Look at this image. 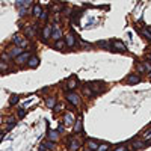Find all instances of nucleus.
<instances>
[{
  "mask_svg": "<svg viewBox=\"0 0 151 151\" xmlns=\"http://www.w3.org/2000/svg\"><path fill=\"white\" fill-rule=\"evenodd\" d=\"M59 132H48V139H52V141H58L59 139V134H58Z\"/></svg>",
  "mask_w": 151,
  "mask_h": 151,
  "instance_id": "412c9836",
  "label": "nucleus"
},
{
  "mask_svg": "<svg viewBox=\"0 0 151 151\" xmlns=\"http://www.w3.org/2000/svg\"><path fill=\"white\" fill-rule=\"evenodd\" d=\"M107 150H109V144H101L97 151H107Z\"/></svg>",
  "mask_w": 151,
  "mask_h": 151,
  "instance_id": "c85d7f7f",
  "label": "nucleus"
},
{
  "mask_svg": "<svg viewBox=\"0 0 151 151\" xmlns=\"http://www.w3.org/2000/svg\"><path fill=\"white\" fill-rule=\"evenodd\" d=\"M12 41H14L15 45H20V47H26V45H27V40H24V38L20 36V35H14Z\"/></svg>",
  "mask_w": 151,
  "mask_h": 151,
  "instance_id": "0eeeda50",
  "label": "nucleus"
},
{
  "mask_svg": "<svg viewBox=\"0 0 151 151\" xmlns=\"http://www.w3.org/2000/svg\"><path fill=\"white\" fill-rule=\"evenodd\" d=\"M3 137H5V133H0V142L3 141Z\"/></svg>",
  "mask_w": 151,
  "mask_h": 151,
  "instance_id": "58836bf2",
  "label": "nucleus"
},
{
  "mask_svg": "<svg viewBox=\"0 0 151 151\" xmlns=\"http://www.w3.org/2000/svg\"><path fill=\"white\" fill-rule=\"evenodd\" d=\"M0 59H2V60H5V62H9V60H11L12 58L9 56V53H3L2 56H0Z\"/></svg>",
  "mask_w": 151,
  "mask_h": 151,
  "instance_id": "bb28decb",
  "label": "nucleus"
},
{
  "mask_svg": "<svg viewBox=\"0 0 151 151\" xmlns=\"http://www.w3.org/2000/svg\"><path fill=\"white\" fill-rule=\"evenodd\" d=\"M32 14H33V17L40 18V15L42 14V8H41L40 5H35V6H33V9H32Z\"/></svg>",
  "mask_w": 151,
  "mask_h": 151,
  "instance_id": "2eb2a0df",
  "label": "nucleus"
},
{
  "mask_svg": "<svg viewBox=\"0 0 151 151\" xmlns=\"http://www.w3.org/2000/svg\"><path fill=\"white\" fill-rule=\"evenodd\" d=\"M52 30H53V26H45L41 32V36H42V41H47L48 38H52Z\"/></svg>",
  "mask_w": 151,
  "mask_h": 151,
  "instance_id": "1a4fd4ad",
  "label": "nucleus"
},
{
  "mask_svg": "<svg viewBox=\"0 0 151 151\" xmlns=\"http://www.w3.org/2000/svg\"><path fill=\"white\" fill-rule=\"evenodd\" d=\"M29 68H32V70H35L38 65H40V58L38 56H30L29 58V60H27V64H26Z\"/></svg>",
  "mask_w": 151,
  "mask_h": 151,
  "instance_id": "6e6552de",
  "label": "nucleus"
},
{
  "mask_svg": "<svg viewBox=\"0 0 151 151\" xmlns=\"http://www.w3.org/2000/svg\"><path fill=\"white\" fill-rule=\"evenodd\" d=\"M65 42H67V45H68L70 48H73V47L76 45V36H74V33H73V32L67 35V40H65Z\"/></svg>",
  "mask_w": 151,
  "mask_h": 151,
  "instance_id": "9d476101",
  "label": "nucleus"
},
{
  "mask_svg": "<svg viewBox=\"0 0 151 151\" xmlns=\"http://www.w3.org/2000/svg\"><path fill=\"white\" fill-rule=\"evenodd\" d=\"M68 150L70 151H79L80 150V141L74 139V137H70L68 139Z\"/></svg>",
  "mask_w": 151,
  "mask_h": 151,
  "instance_id": "7ed1b4c3",
  "label": "nucleus"
},
{
  "mask_svg": "<svg viewBox=\"0 0 151 151\" xmlns=\"http://www.w3.org/2000/svg\"><path fill=\"white\" fill-rule=\"evenodd\" d=\"M59 110H62V106H60V104L55 106V112H59Z\"/></svg>",
  "mask_w": 151,
  "mask_h": 151,
  "instance_id": "f704fd0d",
  "label": "nucleus"
},
{
  "mask_svg": "<svg viewBox=\"0 0 151 151\" xmlns=\"http://www.w3.org/2000/svg\"><path fill=\"white\" fill-rule=\"evenodd\" d=\"M147 142H142V141H133V150H142L145 148Z\"/></svg>",
  "mask_w": 151,
  "mask_h": 151,
  "instance_id": "f3484780",
  "label": "nucleus"
},
{
  "mask_svg": "<svg viewBox=\"0 0 151 151\" xmlns=\"http://www.w3.org/2000/svg\"><path fill=\"white\" fill-rule=\"evenodd\" d=\"M58 132H59V133H62V132H64V125H62V124L59 125V129H58Z\"/></svg>",
  "mask_w": 151,
  "mask_h": 151,
  "instance_id": "e433bc0d",
  "label": "nucleus"
},
{
  "mask_svg": "<svg viewBox=\"0 0 151 151\" xmlns=\"http://www.w3.org/2000/svg\"><path fill=\"white\" fill-rule=\"evenodd\" d=\"M32 55H30V52H23L21 55H18L17 58H15V64L17 65H23V64H27V60H29V58H30Z\"/></svg>",
  "mask_w": 151,
  "mask_h": 151,
  "instance_id": "f03ea898",
  "label": "nucleus"
},
{
  "mask_svg": "<svg viewBox=\"0 0 151 151\" xmlns=\"http://www.w3.org/2000/svg\"><path fill=\"white\" fill-rule=\"evenodd\" d=\"M6 122L9 124V122H15V118L14 116H9V118H6Z\"/></svg>",
  "mask_w": 151,
  "mask_h": 151,
  "instance_id": "473e14b6",
  "label": "nucleus"
},
{
  "mask_svg": "<svg viewBox=\"0 0 151 151\" xmlns=\"http://www.w3.org/2000/svg\"><path fill=\"white\" fill-rule=\"evenodd\" d=\"M113 151H127V148H125V147L122 145V147H118L116 150H113Z\"/></svg>",
  "mask_w": 151,
  "mask_h": 151,
  "instance_id": "72a5a7b5",
  "label": "nucleus"
},
{
  "mask_svg": "<svg viewBox=\"0 0 151 151\" xmlns=\"http://www.w3.org/2000/svg\"><path fill=\"white\" fill-rule=\"evenodd\" d=\"M41 145H42L44 148H47V150H53V148H55V141L48 139V141H44Z\"/></svg>",
  "mask_w": 151,
  "mask_h": 151,
  "instance_id": "a211bd4d",
  "label": "nucleus"
},
{
  "mask_svg": "<svg viewBox=\"0 0 151 151\" xmlns=\"http://www.w3.org/2000/svg\"><path fill=\"white\" fill-rule=\"evenodd\" d=\"M150 32H151V27H150Z\"/></svg>",
  "mask_w": 151,
  "mask_h": 151,
  "instance_id": "79ce46f5",
  "label": "nucleus"
},
{
  "mask_svg": "<svg viewBox=\"0 0 151 151\" xmlns=\"http://www.w3.org/2000/svg\"><path fill=\"white\" fill-rule=\"evenodd\" d=\"M67 100H68V103L71 106H79L80 104V97L76 94V92H73V91H68L67 92Z\"/></svg>",
  "mask_w": 151,
  "mask_h": 151,
  "instance_id": "f257e3e1",
  "label": "nucleus"
},
{
  "mask_svg": "<svg viewBox=\"0 0 151 151\" xmlns=\"http://www.w3.org/2000/svg\"><path fill=\"white\" fill-rule=\"evenodd\" d=\"M148 60H150V62H151V53H150V55H148Z\"/></svg>",
  "mask_w": 151,
  "mask_h": 151,
  "instance_id": "ea45409f",
  "label": "nucleus"
},
{
  "mask_svg": "<svg viewBox=\"0 0 151 151\" xmlns=\"http://www.w3.org/2000/svg\"><path fill=\"white\" fill-rule=\"evenodd\" d=\"M38 151H50V150H47V148H44L42 145H40V148H38Z\"/></svg>",
  "mask_w": 151,
  "mask_h": 151,
  "instance_id": "c9c22d12",
  "label": "nucleus"
},
{
  "mask_svg": "<svg viewBox=\"0 0 151 151\" xmlns=\"http://www.w3.org/2000/svg\"><path fill=\"white\" fill-rule=\"evenodd\" d=\"M86 145H88V148L92 150V151H97L98 147H100V144H98L95 139H86Z\"/></svg>",
  "mask_w": 151,
  "mask_h": 151,
  "instance_id": "9b49d317",
  "label": "nucleus"
},
{
  "mask_svg": "<svg viewBox=\"0 0 151 151\" xmlns=\"http://www.w3.org/2000/svg\"><path fill=\"white\" fill-rule=\"evenodd\" d=\"M150 79H151V73H150Z\"/></svg>",
  "mask_w": 151,
  "mask_h": 151,
  "instance_id": "a19ab883",
  "label": "nucleus"
},
{
  "mask_svg": "<svg viewBox=\"0 0 151 151\" xmlns=\"http://www.w3.org/2000/svg\"><path fill=\"white\" fill-rule=\"evenodd\" d=\"M136 68H137V71H139V73H144L145 71V65H141V64H136Z\"/></svg>",
  "mask_w": 151,
  "mask_h": 151,
  "instance_id": "c756f323",
  "label": "nucleus"
},
{
  "mask_svg": "<svg viewBox=\"0 0 151 151\" xmlns=\"http://www.w3.org/2000/svg\"><path fill=\"white\" fill-rule=\"evenodd\" d=\"M18 101H20V97H18V95H11V98H9V104H11V106L17 104Z\"/></svg>",
  "mask_w": 151,
  "mask_h": 151,
  "instance_id": "4be33fe9",
  "label": "nucleus"
},
{
  "mask_svg": "<svg viewBox=\"0 0 151 151\" xmlns=\"http://www.w3.org/2000/svg\"><path fill=\"white\" fill-rule=\"evenodd\" d=\"M52 38L55 41H58V40H60L62 38V30H60V27L58 26V23H55L53 24V30H52Z\"/></svg>",
  "mask_w": 151,
  "mask_h": 151,
  "instance_id": "39448f33",
  "label": "nucleus"
},
{
  "mask_svg": "<svg viewBox=\"0 0 151 151\" xmlns=\"http://www.w3.org/2000/svg\"><path fill=\"white\" fill-rule=\"evenodd\" d=\"M144 137H145V139H151V130H148V132L144 134Z\"/></svg>",
  "mask_w": 151,
  "mask_h": 151,
  "instance_id": "2f4dec72",
  "label": "nucleus"
},
{
  "mask_svg": "<svg viewBox=\"0 0 151 151\" xmlns=\"http://www.w3.org/2000/svg\"><path fill=\"white\" fill-rule=\"evenodd\" d=\"M47 18H48V12H47V11H42V14L40 15V20H41V21H45Z\"/></svg>",
  "mask_w": 151,
  "mask_h": 151,
  "instance_id": "cd10ccee",
  "label": "nucleus"
},
{
  "mask_svg": "<svg viewBox=\"0 0 151 151\" xmlns=\"http://www.w3.org/2000/svg\"><path fill=\"white\" fill-rule=\"evenodd\" d=\"M24 115H26V110H24V109H18V116L23 118Z\"/></svg>",
  "mask_w": 151,
  "mask_h": 151,
  "instance_id": "7c9ffc66",
  "label": "nucleus"
},
{
  "mask_svg": "<svg viewBox=\"0 0 151 151\" xmlns=\"http://www.w3.org/2000/svg\"><path fill=\"white\" fill-rule=\"evenodd\" d=\"M83 94H86V95H89V97H91V95H94V91L89 89L88 86H85V88H83Z\"/></svg>",
  "mask_w": 151,
  "mask_h": 151,
  "instance_id": "a878e982",
  "label": "nucleus"
},
{
  "mask_svg": "<svg viewBox=\"0 0 151 151\" xmlns=\"http://www.w3.org/2000/svg\"><path fill=\"white\" fill-rule=\"evenodd\" d=\"M142 35L147 38L148 41H151V32H150L148 29H145V27H144V29H142Z\"/></svg>",
  "mask_w": 151,
  "mask_h": 151,
  "instance_id": "b1692460",
  "label": "nucleus"
},
{
  "mask_svg": "<svg viewBox=\"0 0 151 151\" xmlns=\"http://www.w3.org/2000/svg\"><path fill=\"white\" fill-rule=\"evenodd\" d=\"M67 42H64V40H58L56 41V44H55V47L58 48V50H62V47H64Z\"/></svg>",
  "mask_w": 151,
  "mask_h": 151,
  "instance_id": "5701e85b",
  "label": "nucleus"
},
{
  "mask_svg": "<svg viewBox=\"0 0 151 151\" xmlns=\"http://www.w3.org/2000/svg\"><path fill=\"white\" fill-rule=\"evenodd\" d=\"M125 82H127V85H136V83L141 82V76L139 74H129Z\"/></svg>",
  "mask_w": 151,
  "mask_h": 151,
  "instance_id": "423d86ee",
  "label": "nucleus"
},
{
  "mask_svg": "<svg viewBox=\"0 0 151 151\" xmlns=\"http://www.w3.org/2000/svg\"><path fill=\"white\" fill-rule=\"evenodd\" d=\"M8 53H9V56H11V58H17L18 55H21V53H23V47H20V45L9 47V48H8Z\"/></svg>",
  "mask_w": 151,
  "mask_h": 151,
  "instance_id": "20e7f679",
  "label": "nucleus"
},
{
  "mask_svg": "<svg viewBox=\"0 0 151 151\" xmlns=\"http://www.w3.org/2000/svg\"><path fill=\"white\" fill-rule=\"evenodd\" d=\"M76 88H77V80L73 77V79H70V80L67 82L65 89H67V91H73V89H76Z\"/></svg>",
  "mask_w": 151,
  "mask_h": 151,
  "instance_id": "f8f14e48",
  "label": "nucleus"
},
{
  "mask_svg": "<svg viewBox=\"0 0 151 151\" xmlns=\"http://www.w3.org/2000/svg\"><path fill=\"white\" fill-rule=\"evenodd\" d=\"M113 47H115L116 50H118V52H127V48H125V45L122 44V42H119V41H116V42H113Z\"/></svg>",
  "mask_w": 151,
  "mask_h": 151,
  "instance_id": "6ab92c4d",
  "label": "nucleus"
},
{
  "mask_svg": "<svg viewBox=\"0 0 151 151\" xmlns=\"http://www.w3.org/2000/svg\"><path fill=\"white\" fill-rule=\"evenodd\" d=\"M145 68H147V70H151V65L148 64V62H145Z\"/></svg>",
  "mask_w": 151,
  "mask_h": 151,
  "instance_id": "4c0bfd02",
  "label": "nucleus"
},
{
  "mask_svg": "<svg viewBox=\"0 0 151 151\" xmlns=\"http://www.w3.org/2000/svg\"><path fill=\"white\" fill-rule=\"evenodd\" d=\"M64 121H65V124H67V125H70V124H73L74 116L71 115V113H65V115H64Z\"/></svg>",
  "mask_w": 151,
  "mask_h": 151,
  "instance_id": "aec40b11",
  "label": "nucleus"
},
{
  "mask_svg": "<svg viewBox=\"0 0 151 151\" xmlns=\"http://www.w3.org/2000/svg\"><path fill=\"white\" fill-rule=\"evenodd\" d=\"M0 71H9V67H8V64L3 60V62H0Z\"/></svg>",
  "mask_w": 151,
  "mask_h": 151,
  "instance_id": "393cba45",
  "label": "nucleus"
},
{
  "mask_svg": "<svg viewBox=\"0 0 151 151\" xmlns=\"http://www.w3.org/2000/svg\"><path fill=\"white\" fill-rule=\"evenodd\" d=\"M74 132L76 133H82L83 132V124H82V119L80 118L76 121V124H74Z\"/></svg>",
  "mask_w": 151,
  "mask_h": 151,
  "instance_id": "dca6fc26",
  "label": "nucleus"
},
{
  "mask_svg": "<svg viewBox=\"0 0 151 151\" xmlns=\"http://www.w3.org/2000/svg\"><path fill=\"white\" fill-rule=\"evenodd\" d=\"M45 106L48 109H55V106H56V97H48L45 100Z\"/></svg>",
  "mask_w": 151,
  "mask_h": 151,
  "instance_id": "4468645a",
  "label": "nucleus"
},
{
  "mask_svg": "<svg viewBox=\"0 0 151 151\" xmlns=\"http://www.w3.org/2000/svg\"><path fill=\"white\" fill-rule=\"evenodd\" d=\"M35 30H36V26H29L24 29V33H26L27 38H35Z\"/></svg>",
  "mask_w": 151,
  "mask_h": 151,
  "instance_id": "ddd939ff",
  "label": "nucleus"
}]
</instances>
